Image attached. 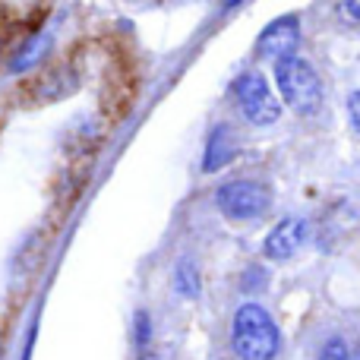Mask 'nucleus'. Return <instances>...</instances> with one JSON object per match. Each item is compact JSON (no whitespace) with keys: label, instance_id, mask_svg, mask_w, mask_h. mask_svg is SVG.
Masks as SVG:
<instances>
[{"label":"nucleus","instance_id":"0eeeda50","mask_svg":"<svg viewBox=\"0 0 360 360\" xmlns=\"http://www.w3.org/2000/svg\"><path fill=\"white\" fill-rule=\"evenodd\" d=\"M48 51H51V32H35V35H29L19 44L16 54H13L10 73H29L32 67H38V63L44 60Z\"/></svg>","mask_w":360,"mask_h":360},{"label":"nucleus","instance_id":"2eb2a0df","mask_svg":"<svg viewBox=\"0 0 360 360\" xmlns=\"http://www.w3.org/2000/svg\"><path fill=\"white\" fill-rule=\"evenodd\" d=\"M319 360H323V357H319Z\"/></svg>","mask_w":360,"mask_h":360},{"label":"nucleus","instance_id":"f257e3e1","mask_svg":"<svg viewBox=\"0 0 360 360\" xmlns=\"http://www.w3.org/2000/svg\"><path fill=\"white\" fill-rule=\"evenodd\" d=\"M234 351L240 360H272L281 348L275 319L259 304H243L234 313Z\"/></svg>","mask_w":360,"mask_h":360},{"label":"nucleus","instance_id":"7ed1b4c3","mask_svg":"<svg viewBox=\"0 0 360 360\" xmlns=\"http://www.w3.org/2000/svg\"><path fill=\"white\" fill-rule=\"evenodd\" d=\"M234 95H237V101H240V111L250 124L269 127L281 117L278 98H275L272 86H269V79L259 73V70H247V73L237 76Z\"/></svg>","mask_w":360,"mask_h":360},{"label":"nucleus","instance_id":"9b49d317","mask_svg":"<svg viewBox=\"0 0 360 360\" xmlns=\"http://www.w3.org/2000/svg\"><path fill=\"white\" fill-rule=\"evenodd\" d=\"M152 338V323H149V313L139 310L136 313V345H146Z\"/></svg>","mask_w":360,"mask_h":360},{"label":"nucleus","instance_id":"39448f33","mask_svg":"<svg viewBox=\"0 0 360 360\" xmlns=\"http://www.w3.org/2000/svg\"><path fill=\"white\" fill-rule=\"evenodd\" d=\"M300 44V22L297 16H278L262 29L259 41H256V51L259 57H269V60H281V57H291Z\"/></svg>","mask_w":360,"mask_h":360},{"label":"nucleus","instance_id":"1a4fd4ad","mask_svg":"<svg viewBox=\"0 0 360 360\" xmlns=\"http://www.w3.org/2000/svg\"><path fill=\"white\" fill-rule=\"evenodd\" d=\"M174 285H177V294L184 297H199V272L190 259H180L177 269H174Z\"/></svg>","mask_w":360,"mask_h":360},{"label":"nucleus","instance_id":"423d86ee","mask_svg":"<svg viewBox=\"0 0 360 360\" xmlns=\"http://www.w3.org/2000/svg\"><path fill=\"white\" fill-rule=\"evenodd\" d=\"M307 237V224L300 221V218H285V221H278L272 228V234L266 237V256L275 262H285L291 259L294 253L300 250V243H304Z\"/></svg>","mask_w":360,"mask_h":360},{"label":"nucleus","instance_id":"ddd939ff","mask_svg":"<svg viewBox=\"0 0 360 360\" xmlns=\"http://www.w3.org/2000/svg\"><path fill=\"white\" fill-rule=\"evenodd\" d=\"M345 360H360V348L354 351V354H351V357H345Z\"/></svg>","mask_w":360,"mask_h":360},{"label":"nucleus","instance_id":"f03ea898","mask_svg":"<svg viewBox=\"0 0 360 360\" xmlns=\"http://www.w3.org/2000/svg\"><path fill=\"white\" fill-rule=\"evenodd\" d=\"M275 82H278V92L288 101V108H294L297 114H313L323 105V82H319L316 70L300 57L291 54L275 60Z\"/></svg>","mask_w":360,"mask_h":360},{"label":"nucleus","instance_id":"20e7f679","mask_svg":"<svg viewBox=\"0 0 360 360\" xmlns=\"http://www.w3.org/2000/svg\"><path fill=\"white\" fill-rule=\"evenodd\" d=\"M215 202L228 218L247 221V218L266 215L269 205H272V193L262 184H253V180H231V184L218 186Z\"/></svg>","mask_w":360,"mask_h":360},{"label":"nucleus","instance_id":"4468645a","mask_svg":"<svg viewBox=\"0 0 360 360\" xmlns=\"http://www.w3.org/2000/svg\"><path fill=\"white\" fill-rule=\"evenodd\" d=\"M146 360H155V357H146Z\"/></svg>","mask_w":360,"mask_h":360},{"label":"nucleus","instance_id":"f8f14e48","mask_svg":"<svg viewBox=\"0 0 360 360\" xmlns=\"http://www.w3.org/2000/svg\"><path fill=\"white\" fill-rule=\"evenodd\" d=\"M348 117H351V127L360 133V89L351 92V98H348Z\"/></svg>","mask_w":360,"mask_h":360},{"label":"nucleus","instance_id":"9d476101","mask_svg":"<svg viewBox=\"0 0 360 360\" xmlns=\"http://www.w3.org/2000/svg\"><path fill=\"white\" fill-rule=\"evenodd\" d=\"M335 13L348 25H360V0H335Z\"/></svg>","mask_w":360,"mask_h":360},{"label":"nucleus","instance_id":"6e6552de","mask_svg":"<svg viewBox=\"0 0 360 360\" xmlns=\"http://www.w3.org/2000/svg\"><path fill=\"white\" fill-rule=\"evenodd\" d=\"M234 155V139H231L228 127H215L209 136V146H205V162H202V171L212 174V171L224 168Z\"/></svg>","mask_w":360,"mask_h":360}]
</instances>
